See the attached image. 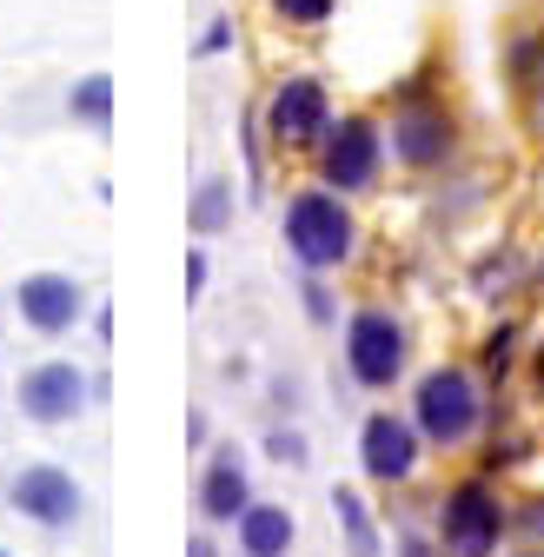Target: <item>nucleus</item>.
Wrapping results in <instances>:
<instances>
[{
    "mask_svg": "<svg viewBox=\"0 0 544 557\" xmlns=\"http://www.w3.org/2000/svg\"><path fill=\"white\" fill-rule=\"evenodd\" d=\"M353 246H359V220H353L346 193L306 186V193L286 199V252L306 272H338V265L353 259Z\"/></svg>",
    "mask_w": 544,
    "mask_h": 557,
    "instance_id": "nucleus-1",
    "label": "nucleus"
},
{
    "mask_svg": "<svg viewBox=\"0 0 544 557\" xmlns=\"http://www.w3.org/2000/svg\"><path fill=\"white\" fill-rule=\"evenodd\" d=\"M412 425H419L425 445L458 451L471 432L485 425V392H479V379H471L465 366H438V372H425L419 392H412Z\"/></svg>",
    "mask_w": 544,
    "mask_h": 557,
    "instance_id": "nucleus-2",
    "label": "nucleus"
},
{
    "mask_svg": "<svg viewBox=\"0 0 544 557\" xmlns=\"http://www.w3.org/2000/svg\"><path fill=\"white\" fill-rule=\"evenodd\" d=\"M312 166H319V186H332V193H366L372 180H379V166H385V133H379V120L372 113H332V126H325V139L312 147Z\"/></svg>",
    "mask_w": 544,
    "mask_h": 557,
    "instance_id": "nucleus-3",
    "label": "nucleus"
},
{
    "mask_svg": "<svg viewBox=\"0 0 544 557\" xmlns=\"http://www.w3.org/2000/svg\"><path fill=\"white\" fill-rule=\"evenodd\" d=\"M505 531H511V511L485 478H465L438 498V544L452 557H498Z\"/></svg>",
    "mask_w": 544,
    "mask_h": 557,
    "instance_id": "nucleus-4",
    "label": "nucleus"
},
{
    "mask_svg": "<svg viewBox=\"0 0 544 557\" xmlns=\"http://www.w3.org/2000/svg\"><path fill=\"white\" fill-rule=\"evenodd\" d=\"M405 359H412V338H405V325L385 306H359L346 319V372L366 392H392L405 379Z\"/></svg>",
    "mask_w": 544,
    "mask_h": 557,
    "instance_id": "nucleus-5",
    "label": "nucleus"
},
{
    "mask_svg": "<svg viewBox=\"0 0 544 557\" xmlns=\"http://www.w3.org/2000/svg\"><path fill=\"white\" fill-rule=\"evenodd\" d=\"M332 126V94L319 74H286L265 94V139L280 153H312Z\"/></svg>",
    "mask_w": 544,
    "mask_h": 557,
    "instance_id": "nucleus-6",
    "label": "nucleus"
},
{
    "mask_svg": "<svg viewBox=\"0 0 544 557\" xmlns=\"http://www.w3.org/2000/svg\"><path fill=\"white\" fill-rule=\"evenodd\" d=\"M8 505L40 531H74L81 511H87V492H81V478L60 471V465H21L14 484H8Z\"/></svg>",
    "mask_w": 544,
    "mask_h": 557,
    "instance_id": "nucleus-7",
    "label": "nucleus"
},
{
    "mask_svg": "<svg viewBox=\"0 0 544 557\" xmlns=\"http://www.w3.org/2000/svg\"><path fill=\"white\" fill-rule=\"evenodd\" d=\"M385 153L398 166H412V173H432L458 153V120L438 107V100H405L398 120H392V139H385Z\"/></svg>",
    "mask_w": 544,
    "mask_h": 557,
    "instance_id": "nucleus-8",
    "label": "nucleus"
},
{
    "mask_svg": "<svg viewBox=\"0 0 544 557\" xmlns=\"http://www.w3.org/2000/svg\"><path fill=\"white\" fill-rule=\"evenodd\" d=\"M87 372L74 366V359H40V366H27L21 372V411L34 418V425H74V418L87 411Z\"/></svg>",
    "mask_w": 544,
    "mask_h": 557,
    "instance_id": "nucleus-9",
    "label": "nucleus"
},
{
    "mask_svg": "<svg viewBox=\"0 0 544 557\" xmlns=\"http://www.w3.org/2000/svg\"><path fill=\"white\" fill-rule=\"evenodd\" d=\"M419 458H425V438L405 411H372L359 425V465L372 484H405L419 471Z\"/></svg>",
    "mask_w": 544,
    "mask_h": 557,
    "instance_id": "nucleus-10",
    "label": "nucleus"
},
{
    "mask_svg": "<svg viewBox=\"0 0 544 557\" xmlns=\"http://www.w3.org/2000/svg\"><path fill=\"white\" fill-rule=\"evenodd\" d=\"M14 312L40 338H60V332H74L87 319V286H81L74 272H27L21 286H14Z\"/></svg>",
    "mask_w": 544,
    "mask_h": 557,
    "instance_id": "nucleus-11",
    "label": "nucleus"
},
{
    "mask_svg": "<svg viewBox=\"0 0 544 557\" xmlns=\"http://www.w3.org/2000/svg\"><path fill=\"white\" fill-rule=\"evenodd\" d=\"M252 505V471L239 445H220L199 471V518L207 524H239V511Z\"/></svg>",
    "mask_w": 544,
    "mask_h": 557,
    "instance_id": "nucleus-12",
    "label": "nucleus"
},
{
    "mask_svg": "<svg viewBox=\"0 0 544 557\" xmlns=\"http://www.w3.org/2000/svg\"><path fill=\"white\" fill-rule=\"evenodd\" d=\"M233 537H239V557H286L293 544H299V518L286 511V505H246L239 511V524H233Z\"/></svg>",
    "mask_w": 544,
    "mask_h": 557,
    "instance_id": "nucleus-13",
    "label": "nucleus"
},
{
    "mask_svg": "<svg viewBox=\"0 0 544 557\" xmlns=\"http://www.w3.org/2000/svg\"><path fill=\"white\" fill-rule=\"evenodd\" d=\"M332 518H338V531H346V550L353 557H379L385 544H379V524H372V511H366V498L353 492V484H338L332 492Z\"/></svg>",
    "mask_w": 544,
    "mask_h": 557,
    "instance_id": "nucleus-14",
    "label": "nucleus"
},
{
    "mask_svg": "<svg viewBox=\"0 0 544 557\" xmlns=\"http://www.w3.org/2000/svg\"><path fill=\"white\" fill-rule=\"evenodd\" d=\"M226 226H233V180H199V193H193V233L213 239Z\"/></svg>",
    "mask_w": 544,
    "mask_h": 557,
    "instance_id": "nucleus-15",
    "label": "nucleus"
},
{
    "mask_svg": "<svg viewBox=\"0 0 544 557\" xmlns=\"http://www.w3.org/2000/svg\"><path fill=\"white\" fill-rule=\"evenodd\" d=\"M66 113H74L81 126H107V120H113V81H107V74L74 81V94H66Z\"/></svg>",
    "mask_w": 544,
    "mask_h": 557,
    "instance_id": "nucleus-16",
    "label": "nucleus"
},
{
    "mask_svg": "<svg viewBox=\"0 0 544 557\" xmlns=\"http://www.w3.org/2000/svg\"><path fill=\"white\" fill-rule=\"evenodd\" d=\"M272 14H280L286 27H325L338 14V0H272Z\"/></svg>",
    "mask_w": 544,
    "mask_h": 557,
    "instance_id": "nucleus-17",
    "label": "nucleus"
},
{
    "mask_svg": "<svg viewBox=\"0 0 544 557\" xmlns=\"http://www.w3.org/2000/svg\"><path fill=\"white\" fill-rule=\"evenodd\" d=\"M265 451H272V458H280V465H293V471H299V465L312 458V445H306V432H293V425H272V432H265Z\"/></svg>",
    "mask_w": 544,
    "mask_h": 557,
    "instance_id": "nucleus-18",
    "label": "nucleus"
},
{
    "mask_svg": "<svg viewBox=\"0 0 544 557\" xmlns=\"http://www.w3.org/2000/svg\"><path fill=\"white\" fill-rule=\"evenodd\" d=\"M299 293H306V319H312V325H332V293H325V272H306V286H299Z\"/></svg>",
    "mask_w": 544,
    "mask_h": 557,
    "instance_id": "nucleus-19",
    "label": "nucleus"
},
{
    "mask_svg": "<svg viewBox=\"0 0 544 557\" xmlns=\"http://www.w3.org/2000/svg\"><path fill=\"white\" fill-rule=\"evenodd\" d=\"M207 293V252H186V299Z\"/></svg>",
    "mask_w": 544,
    "mask_h": 557,
    "instance_id": "nucleus-20",
    "label": "nucleus"
},
{
    "mask_svg": "<svg viewBox=\"0 0 544 557\" xmlns=\"http://www.w3.org/2000/svg\"><path fill=\"white\" fill-rule=\"evenodd\" d=\"M226 47H233V21L220 14V21L207 27V40H199V53H226Z\"/></svg>",
    "mask_w": 544,
    "mask_h": 557,
    "instance_id": "nucleus-21",
    "label": "nucleus"
},
{
    "mask_svg": "<svg viewBox=\"0 0 544 557\" xmlns=\"http://www.w3.org/2000/svg\"><path fill=\"white\" fill-rule=\"evenodd\" d=\"M398 557H438L432 537H398Z\"/></svg>",
    "mask_w": 544,
    "mask_h": 557,
    "instance_id": "nucleus-22",
    "label": "nucleus"
},
{
    "mask_svg": "<svg viewBox=\"0 0 544 557\" xmlns=\"http://www.w3.org/2000/svg\"><path fill=\"white\" fill-rule=\"evenodd\" d=\"M186 557H220V550H213V537H207V531H199V537L186 544Z\"/></svg>",
    "mask_w": 544,
    "mask_h": 557,
    "instance_id": "nucleus-23",
    "label": "nucleus"
},
{
    "mask_svg": "<svg viewBox=\"0 0 544 557\" xmlns=\"http://www.w3.org/2000/svg\"><path fill=\"white\" fill-rule=\"evenodd\" d=\"M524 557H544V550H524Z\"/></svg>",
    "mask_w": 544,
    "mask_h": 557,
    "instance_id": "nucleus-24",
    "label": "nucleus"
},
{
    "mask_svg": "<svg viewBox=\"0 0 544 557\" xmlns=\"http://www.w3.org/2000/svg\"><path fill=\"white\" fill-rule=\"evenodd\" d=\"M0 557H8V550H0Z\"/></svg>",
    "mask_w": 544,
    "mask_h": 557,
    "instance_id": "nucleus-25",
    "label": "nucleus"
}]
</instances>
